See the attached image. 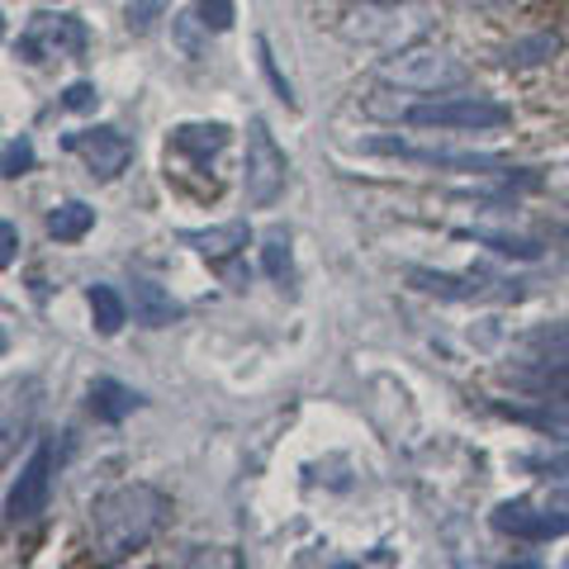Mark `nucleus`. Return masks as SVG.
<instances>
[{
	"label": "nucleus",
	"instance_id": "20",
	"mask_svg": "<svg viewBox=\"0 0 569 569\" xmlns=\"http://www.w3.org/2000/svg\"><path fill=\"white\" fill-rule=\"evenodd\" d=\"M479 242H485V247H493V252H503V257H518V261H537V257H541V247H537V242H527V238L479 233Z\"/></svg>",
	"mask_w": 569,
	"mask_h": 569
},
{
	"label": "nucleus",
	"instance_id": "5",
	"mask_svg": "<svg viewBox=\"0 0 569 569\" xmlns=\"http://www.w3.org/2000/svg\"><path fill=\"white\" fill-rule=\"evenodd\" d=\"M522 366L531 370L527 385L531 389H560L569 385V323H550V328H537L522 337Z\"/></svg>",
	"mask_w": 569,
	"mask_h": 569
},
{
	"label": "nucleus",
	"instance_id": "1",
	"mask_svg": "<svg viewBox=\"0 0 569 569\" xmlns=\"http://www.w3.org/2000/svg\"><path fill=\"white\" fill-rule=\"evenodd\" d=\"M167 512H171V498L157 485H119L110 493H100L91 508L100 560H129L133 550H142L162 531Z\"/></svg>",
	"mask_w": 569,
	"mask_h": 569
},
{
	"label": "nucleus",
	"instance_id": "23",
	"mask_svg": "<svg viewBox=\"0 0 569 569\" xmlns=\"http://www.w3.org/2000/svg\"><path fill=\"white\" fill-rule=\"evenodd\" d=\"M257 58H261V71H266V77H271L276 96H280L284 104H295V91H290V81L280 77V67H276V58H271V43H266V39H257Z\"/></svg>",
	"mask_w": 569,
	"mask_h": 569
},
{
	"label": "nucleus",
	"instance_id": "15",
	"mask_svg": "<svg viewBox=\"0 0 569 569\" xmlns=\"http://www.w3.org/2000/svg\"><path fill=\"white\" fill-rule=\"evenodd\" d=\"M91 313H96V328L104 337H114L123 323H129V305L114 284H91Z\"/></svg>",
	"mask_w": 569,
	"mask_h": 569
},
{
	"label": "nucleus",
	"instance_id": "22",
	"mask_svg": "<svg viewBox=\"0 0 569 569\" xmlns=\"http://www.w3.org/2000/svg\"><path fill=\"white\" fill-rule=\"evenodd\" d=\"M167 0H129V29L133 33H148L157 20H162Z\"/></svg>",
	"mask_w": 569,
	"mask_h": 569
},
{
	"label": "nucleus",
	"instance_id": "14",
	"mask_svg": "<svg viewBox=\"0 0 569 569\" xmlns=\"http://www.w3.org/2000/svg\"><path fill=\"white\" fill-rule=\"evenodd\" d=\"M171 148L194 152V157H213L228 148V129L223 123H181V129L171 133Z\"/></svg>",
	"mask_w": 569,
	"mask_h": 569
},
{
	"label": "nucleus",
	"instance_id": "17",
	"mask_svg": "<svg viewBox=\"0 0 569 569\" xmlns=\"http://www.w3.org/2000/svg\"><path fill=\"white\" fill-rule=\"evenodd\" d=\"M290 238H284L280 233V228H276V233H266V242H261V266H266V276H271V280H284V276H290Z\"/></svg>",
	"mask_w": 569,
	"mask_h": 569
},
{
	"label": "nucleus",
	"instance_id": "6",
	"mask_svg": "<svg viewBox=\"0 0 569 569\" xmlns=\"http://www.w3.org/2000/svg\"><path fill=\"white\" fill-rule=\"evenodd\" d=\"M14 52H24L29 62L81 58L86 52V29H81L77 14H33L29 29L14 39Z\"/></svg>",
	"mask_w": 569,
	"mask_h": 569
},
{
	"label": "nucleus",
	"instance_id": "7",
	"mask_svg": "<svg viewBox=\"0 0 569 569\" xmlns=\"http://www.w3.org/2000/svg\"><path fill=\"white\" fill-rule=\"evenodd\" d=\"M48 493H52V441H39V447H33V456L20 466V479H14V489H10V498H6V518H10V522H33V518H43Z\"/></svg>",
	"mask_w": 569,
	"mask_h": 569
},
{
	"label": "nucleus",
	"instance_id": "10",
	"mask_svg": "<svg viewBox=\"0 0 569 569\" xmlns=\"http://www.w3.org/2000/svg\"><path fill=\"white\" fill-rule=\"evenodd\" d=\"M181 242L194 247V252L209 257V261H228V257H238L242 247L252 242V228H247L242 219H233L223 228H204V233H181Z\"/></svg>",
	"mask_w": 569,
	"mask_h": 569
},
{
	"label": "nucleus",
	"instance_id": "8",
	"mask_svg": "<svg viewBox=\"0 0 569 569\" xmlns=\"http://www.w3.org/2000/svg\"><path fill=\"white\" fill-rule=\"evenodd\" d=\"M67 152H77L86 167H91V176H100V181H114V176L133 162V142L123 138L119 129H81V133H67Z\"/></svg>",
	"mask_w": 569,
	"mask_h": 569
},
{
	"label": "nucleus",
	"instance_id": "25",
	"mask_svg": "<svg viewBox=\"0 0 569 569\" xmlns=\"http://www.w3.org/2000/svg\"><path fill=\"white\" fill-rule=\"evenodd\" d=\"M194 24H204L200 14H181V20H176V39H181L186 58H200V43H194Z\"/></svg>",
	"mask_w": 569,
	"mask_h": 569
},
{
	"label": "nucleus",
	"instance_id": "21",
	"mask_svg": "<svg viewBox=\"0 0 569 569\" xmlns=\"http://www.w3.org/2000/svg\"><path fill=\"white\" fill-rule=\"evenodd\" d=\"M33 167V142L20 133V138H10L6 142V176H10V181H20V176Z\"/></svg>",
	"mask_w": 569,
	"mask_h": 569
},
{
	"label": "nucleus",
	"instance_id": "9",
	"mask_svg": "<svg viewBox=\"0 0 569 569\" xmlns=\"http://www.w3.org/2000/svg\"><path fill=\"white\" fill-rule=\"evenodd\" d=\"M493 527L508 531V537H518V541L569 537V518H565V512H531L527 503H503L493 512Z\"/></svg>",
	"mask_w": 569,
	"mask_h": 569
},
{
	"label": "nucleus",
	"instance_id": "18",
	"mask_svg": "<svg viewBox=\"0 0 569 569\" xmlns=\"http://www.w3.org/2000/svg\"><path fill=\"white\" fill-rule=\"evenodd\" d=\"M560 43L550 39V33H537V39H527V43H518V48H508V67H531V62H541V58H550Z\"/></svg>",
	"mask_w": 569,
	"mask_h": 569
},
{
	"label": "nucleus",
	"instance_id": "4",
	"mask_svg": "<svg viewBox=\"0 0 569 569\" xmlns=\"http://www.w3.org/2000/svg\"><path fill=\"white\" fill-rule=\"evenodd\" d=\"M413 129H466V133H485V129H503L508 110L498 100L485 96H451V100H422L403 114Z\"/></svg>",
	"mask_w": 569,
	"mask_h": 569
},
{
	"label": "nucleus",
	"instance_id": "24",
	"mask_svg": "<svg viewBox=\"0 0 569 569\" xmlns=\"http://www.w3.org/2000/svg\"><path fill=\"white\" fill-rule=\"evenodd\" d=\"M96 86L91 81H77V86H67V96H62V104L67 110H96Z\"/></svg>",
	"mask_w": 569,
	"mask_h": 569
},
{
	"label": "nucleus",
	"instance_id": "26",
	"mask_svg": "<svg viewBox=\"0 0 569 569\" xmlns=\"http://www.w3.org/2000/svg\"><path fill=\"white\" fill-rule=\"evenodd\" d=\"M14 247H20V233H14V223L6 219V223H0V266L14 261Z\"/></svg>",
	"mask_w": 569,
	"mask_h": 569
},
{
	"label": "nucleus",
	"instance_id": "12",
	"mask_svg": "<svg viewBox=\"0 0 569 569\" xmlns=\"http://www.w3.org/2000/svg\"><path fill=\"white\" fill-rule=\"evenodd\" d=\"M91 228H96V209L81 204V200H67V204H58L48 213V233L58 242H81Z\"/></svg>",
	"mask_w": 569,
	"mask_h": 569
},
{
	"label": "nucleus",
	"instance_id": "11",
	"mask_svg": "<svg viewBox=\"0 0 569 569\" xmlns=\"http://www.w3.org/2000/svg\"><path fill=\"white\" fill-rule=\"evenodd\" d=\"M133 318L142 328H171L181 318V305L157 280H133Z\"/></svg>",
	"mask_w": 569,
	"mask_h": 569
},
{
	"label": "nucleus",
	"instance_id": "16",
	"mask_svg": "<svg viewBox=\"0 0 569 569\" xmlns=\"http://www.w3.org/2000/svg\"><path fill=\"white\" fill-rule=\"evenodd\" d=\"M408 280L418 284V290H427V295H441V299H475L479 295V284L475 280H460V276H437V271H408Z\"/></svg>",
	"mask_w": 569,
	"mask_h": 569
},
{
	"label": "nucleus",
	"instance_id": "19",
	"mask_svg": "<svg viewBox=\"0 0 569 569\" xmlns=\"http://www.w3.org/2000/svg\"><path fill=\"white\" fill-rule=\"evenodd\" d=\"M194 10H200L204 29H213V33L233 29V20H238V6H233V0H194Z\"/></svg>",
	"mask_w": 569,
	"mask_h": 569
},
{
	"label": "nucleus",
	"instance_id": "2",
	"mask_svg": "<svg viewBox=\"0 0 569 569\" xmlns=\"http://www.w3.org/2000/svg\"><path fill=\"white\" fill-rule=\"evenodd\" d=\"M380 77L389 86H399V91H418V96H447L456 91V86H466L470 81V71L460 58H451V52H441V48H403L395 52L385 67H380Z\"/></svg>",
	"mask_w": 569,
	"mask_h": 569
},
{
	"label": "nucleus",
	"instance_id": "3",
	"mask_svg": "<svg viewBox=\"0 0 569 569\" xmlns=\"http://www.w3.org/2000/svg\"><path fill=\"white\" fill-rule=\"evenodd\" d=\"M284 181H290V157L280 152V142L271 138V129H266L261 119H252V123H247V157H242L247 204L271 209L284 194Z\"/></svg>",
	"mask_w": 569,
	"mask_h": 569
},
{
	"label": "nucleus",
	"instance_id": "13",
	"mask_svg": "<svg viewBox=\"0 0 569 569\" xmlns=\"http://www.w3.org/2000/svg\"><path fill=\"white\" fill-rule=\"evenodd\" d=\"M138 403H142V399L133 395L129 385H119V380H96V385H91V408H96V418H104V422L129 418Z\"/></svg>",
	"mask_w": 569,
	"mask_h": 569
},
{
	"label": "nucleus",
	"instance_id": "27",
	"mask_svg": "<svg viewBox=\"0 0 569 569\" xmlns=\"http://www.w3.org/2000/svg\"><path fill=\"white\" fill-rule=\"evenodd\" d=\"M389 6H395V0H389Z\"/></svg>",
	"mask_w": 569,
	"mask_h": 569
}]
</instances>
